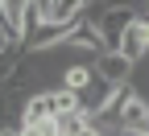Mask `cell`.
<instances>
[{
    "label": "cell",
    "mask_w": 149,
    "mask_h": 136,
    "mask_svg": "<svg viewBox=\"0 0 149 136\" xmlns=\"http://www.w3.org/2000/svg\"><path fill=\"white\" fill-rule=\"evenodd\" d=\"M120 136H149V128H141V132H120Z\"/></svg>",
    "instance_id": "cell-9"
},
{
    "label": "cell",
    "mask_w": 149,
    "mask_h": 136,
    "mask_svg": "<svg viewBox=\"0 0 149 136\" xmlns=\"http://www.w3.org/2000/svg\"><path fill=\"white\" fill-rule=\"evenodd\" d=\"M116 115H120V132H141V128H149V99H141V95L133 91L120 103Z\"/></svg>",
    "instance_id": "cell-3"
},
{
    "label": "cell",
    "mask_w": 149,
    "mask_h": 136,
    "mask_svg": "<svg viewBox=\"0 0 149 136\" xmlns=\"http://www.w3.org/2000/svg\"><path fill=\"white\" fill-rule=\"evenodd\" d=\"M50 99H54V115H74V111H79V95L66 91V87H54Z\"/></svg>",
    "instance_id": "cell-6"
},
{
    "label": "cell",
    "mask_w": 149,
    "mask_h": 136,
    "mask_svg": "<svg viewBox=\"0 0 149 136\" xmlns=\"http://www.w3.org/2000/svg\"><path fill=\"white\" fill-rule=\"evenodd\" d=\"M116 54H120V58H128V62L137 66L141 58L149 54V25L133 17V21H128V29L120 33V41H116Z\"/></svg>",
    "instance_id": "cell-2"
},
{
    "label": "cell",
    "mask_w": 149,
    "mask_h": 136,
    "mask_svg": "<svg viewBox=\"0 0 149 136\" xmlns=\"http://www.w3.org/2000/svg\"><path fill=\"white\" fill-rule=\"evenodd\" d=\"M91 79H95V70H91V66H66V70H62V87H66V91H74V95L87 91V87H91Z\"/></svg>",
    "instance_id": "cell-5"
},
{
    "label": "cell",
    "mask_w": 149,
    "mask_h": 136,
    "mask_svg": "<svg viewBox=\"0 0 149 136\" xmlns=\"http://www.w3.org/2000/svg\"><path fill=\"white\" fill-rule=\"evenodd\" d=\"M54 120V99H50V91H37L25 99L21 107V124H50Z\"/></svg>",
    "instance_id": "cell-4"
},
{
    "label": "cell",
    "mask_w": 149,
    "mask_h": 136,
    "mask_svg": "<svg viewBox=\"0 0 149 136\" xmlns=\"http://www.w3.org/2000/svg\"><path fill=\"white\" fill-rule=\"evenodd\" d=\"M91 70H95V79L108 83V87H128V83H133V62H128V58H120L116 50L100 54Z\"/></svg>",
    "instance_id": "cell-1"
},
{
    "label": "cell",
    "mask_w": 149,
    "mask_h": 136,
    "mask_svg": "<svg viewBox=\"0 0 149 136\" xmlns=\"http://www.w3.org/2000/svg\"><path fill=\"white\" fill-rule=\"evenodd\" d=\"M42 136H62V132L54 128V124H46V128H42Z\"/></svg>",
    "instance_id": "cell-8"
},
{
    "label": "cell",
    "mask_w": 149,
    "mask_h": 136,
    "mask_svg": "<svg viewBox=\"0 0 149 136\" xmlns=\"http://www.w3.org/2000/svg\"><path fill=\"white\" fill-rule=\"evenodd\" d=\"M0 136H17V124H0Z\"/></svg>",
    "instance_id": "cell-7"
}]
</instances>
